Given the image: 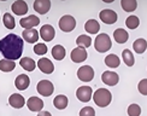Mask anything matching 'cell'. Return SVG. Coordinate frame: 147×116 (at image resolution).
<instances>
[{
    "mask_svg": "<svg viewBox=\"0 0 147 116\" xmlns=\"http://www.w3.org/2000/svg\"><path fill=\"white\" fill-rule=\"evenodd\" d=\"M121 5H122V9H123L125 12H133L138 7L136 0H122Z\"/></svg>",
    "mask_w": 147,
    "mask_h": 116,
    "instance_id": "obj_28",
    "label": "cell"
},
{
    "mask_svg": "<svg viewBox=\"0 0 147 116\" xmlns=\"http://www.w3.org/2000/svg\"><path fill=\"white\" fill-rule=\"evenodd\" d=\"M76 97L78 100L87 103L90 100V98H93V90L89 86H81L76 91Z\"/></svg>",
    "mask_w": 147,
    "mask_h": 116,
    "instance_id": "obj_7",
    "label": "cell"
},
{
    "mask_svg": "<svg viewBox=\"0 0 147 116\" xmlns=\"http://www.w3.org/2000/svg\"><path fill=\"white\" fill-rule=\"evenodd\" d=\"M125 26L129 29H136L140 26V20L136 16H129L125 20Z\"/></svg>",
    "mask_w": 147,
    "mask_h": 116,
    "instance_id": "obj_32",
    "label": "cell"
},
{
    "mask_svg": "<svg viewBox=\"0 0 147 116\" xmlns=\"http://www.w3.org/2000/svg\"><path fill=\"white\" fill-rule=\"evenodd\" d=\"M38 66L44 74H52L54 71V65L48 58H40L38 62Z\"/></svg>",
    "mask_w": 147,
    "mask_h": 116,
    "instance_id": "obj_16",
    "label": "cell"
},
{
    "mask_svg": "<svg viewBox=\"0 0 147 116\" xmlns=\"http://www.w3.org/2000/svg\"><path fill=\"white\" fill-rule=\"evenodd\" d=\"M101 81L105 85H107V86H116V85L118 83V81H119V76H118L117 73L107 70V71L102 73Z\"/></svg>",
    "mask_w": 147,
    "mask_h": 116,
    "instance_id": "obj_10",
    "label": "cell"
},
{
    "mask_svg": "<svg viewBox=\"0 0 147 116\" xmlns=\"http://www.w3.org/2000/svg\"><path fill=\"white\" fill-rule=\"evenodd\" d=\"M34 52L35 54H38V56H44V54L47 53V46L45 44H36L34 46Z\"/></svg>",
    "mask_w": 147,
    "mask_h": 116,
    "instance_id": "obj_34",
    "label": "cell"
},
{
    "mask_svg": "<svg viewBox=\"0 0 147 116\" xmlns=\"http://www.w3.org/2000/svg\"><path fill=\"white\" fill-rule=\"evenodd\" d=\"M36 90H38L39 94H41L42 97H50V96H52L53 91H54V86H53V83L51 81L41 80L38 83V87H36Z\"/></svg>",
    "mask_w": 147,
    "mask_h": 116,
    "instance_id": "obj_6",
    "label": "cell"
},
{
    "mask_svg": "<svg viewBox=\"0 0 147 116\" xmlns=\"http://www.w3.org/2000/svg\"><path fill=\"white\" fill-rule=\"evenodd\" d=\"M93 100L99 108H105L111 103L112 94L106 88H99L93 93Z\"/></svg>",
    "mask_w": 147,
    "mask_h": 116,
    "instance_id": "obj_2",
    "label": "cell"
},
{
    "mask_svg": "<svg viewBox=\"0 0 147 116\" xmlns=\"http://www.w3.org/2000/svg\"><path fill=\"white\" fill-rule=\"evenodd\" d=\"M80 116H95V110L92 107H84L80 111Z\"/></svg>",
    "mask_w": 147,
    "mask_h": 116,
    "instance_id": "obj_35",
    "label": "cell"
},
{
    "mask_svg": "<svg viewBox=\"0 0 147 116\" xmlns=\"http://www.w3.org/2000/svg\"><path fill=\"white\" fill-rule=\"evenodd\" d=\"M24 40L16 34H9L0 40V52L5 59H20L24 48Z\"/></svg>",
    "mask_w": 147,
    "mask_h": 116,
    "instance_id": "obj_1",
    "label": "cell"
},
{
    "mask_svg": "<svg viewBox=\"0 0 147 116\" xmlns=\"http://www.w3.org/2000/svg\"><path fill=\"white\" fill-rule=\"evenodd\" d=\"M29 85H30V79L28 75L26 74H21V75H18L16 77V80H15V86L20 90V91H24V90H27L29 87Z\"/></svg>",
    "mask_w": 147,
    "mask_h": 116,
    "instance_id": "obj_19",
    "label": "cell"
},
{
    "mask_svg": "<svg viewBox=\"0 0 147 116\" xmlns=\"http://www.w3.org/2000/svg\"><path fill=\"white\" fill-rule=\"evenodd\" d=\"M138 90L142 96H147V79H142V80L139 82Z\"/></svg>",
    "mask_w": 147,
    "mask_h": 116,
    "instance_id": "obj_36",
    "label": "cell"
},
{
    "mask_svg": "<svg viewBox=\"0 0 147 116\" xmlns=\"http://www.w3.org/2000/svg\"><path fill=\"white\" fill-rule=\"evenodd\" d=\"M27 105H28L30 111L40 113L42 110V108H44V102H42V99L39 98V97L33 96V97H30V98L28 99Z\"/></svg>",
    "mask_w": 147,
    "mask_h": 116,
    "instance_id": "obj_12",
    "label": "cell"
},
{
    "mask_svg": "<svg viewBox=\"0 0 147 116\" xmlns=\"http://www.w3.org/2000/svg\"><path fill=\"white\" fill-rule=\"evenodd\" d=\"M94 47L98 52L100 53H104L109 51L110 48L112 47V41L110 39V36L106 34V33H101L99 34L95 38V41H94Z\"/></svg>",
    "mask_w": 147,
    "mask_h": 116,
    "instance_id": "obj_3",
    "label": "cell"
},
{
    "mask_svg": "<svg viewBox=\"0 0 147 116\" xmlns=\"http://www.w3.org/2000/svg\"><path fill=\"white\" fill-rule=\"evenodd\" d=\"M34 10L40 15L47 14L51 9V1L50 0H35L34 1Z\"/></svg>",
    "mask_w": 147,
    "mask_h": 116,
    "instance_id": "obj_14",
    "label": "cell"
},
{
    "mask_svg": "<svg viewBox=\"0 0 147 116\" xmlns=\"http://www.w3.org/2000/svg\"><path fill=\"white\" fill-rule=\"evenodd\" d=\"M58 24H59V28H60L62 32L70 33L76 27V20L72 16H70V15H65V16H63L59 20Z\"/></svg>",
    "mask_w": 147,
    "mask_h": 116,
    "instance_id": "obj_4",
    "label": "cell"
},
{
    "mask_svg": "<svg viewBox=\"0 0 147 116\" xmlns=\"http://www.w3.org/2000/svg\"><path fill=\"white\" fill-rule=\"evenodd\" d=\"M11 10L13 11V14L17 16H23L28 12V5L24 0H17L12 4L11 6Z\"/></svg>",
    "mask_w": 147,
    "mask_h": 116,
    "instance_id": "obj_15",
    "label": "cell"
},
{
    "mask_svg": "<svg viewBox=\"0 0 147 116\" xmlns=\"http://www.w3.org/2000/svg\"><path fill=\"white\" fill-rule=\"evenodd\" d=\"M105 64L109 68H118L121 64V59L116 54H109V56L105 57Z\"/></svg>",
    "mask_w": 147,
    "mask_h": 116,
    "instance_id": "obj_26",
    "label": "cell"
},
{
    "mask_svg": "<svg viewBox=\"0 0 147 116\" xmlns=\"http://www.w3.org/2000/svg\"><path fill=\"white\" fill-rule=\"evenodd\" d=\"M113 39L118 42V44H125L129 39V34L125 29H122V28H117L113 32Z\"/></svg>",
    "mask_w": 147,
    "mask_h": 116,
    "instance_id": "obj_20",
    "label": "cell"
},
{
    "mask_svg": "<svg viewBox=\"0 0 147 116\" xmlns=\"http://www.w3.org/2000/svg\"><path fill=\"white\" fill-rule=\"evenodd\" d=\"M77 77L81 81L89 82V81L93 80V77H94V69L92 68L90 65H83V66H81V68H78Z\"/></svg>",
    "mask_w": 147,
    "mask_h": 116,
    "instance_id": "obj_5",
    "label": "cell"
},
{
    "mask_svg": "<svg viewBox=\"0 0 147 116\" xmlns=\"http://www.w3.org/2000/svg\"><path fill=\"white\" fill-rule=\"evenodd\" d=\"M65 54H66V51H65L64 46H62V45H56L54 47H52V57H53L54 59L62 60V59H64Z\"/></svg>",
    "mask_w": 147,
    "mask_h": 116,
    "instance_id": "obj_24",
    "label": "cell"
},
{
    "mask_svg": "<svg viewBox=\"0 0 147 116\" xmlns=\"http://www.w3.org/2000/svg\"><path fill=\"white\" fill-rule=\"evenodd\" d=\"M9 104L15 109H21L22 107H24V104H26V99H24L23 96L18 94V93H13V94L10 96Z\"/></svg>",
    "mask_w": 147,
    "mask_h": 116,
    "instance_id": "obj_17",
    "label": "cell"
},
{
    "mask_svg": "<svg viewBox=\"0 0 147 116\" xmlns=\"http://www.w3.org/2000/svg\"><path fill=\"white\" fill-rule=\"evenodd\" d=\"M141 114V108L139 104H130L128 107V115L129 116H140Z\"/></svg>",
    "mask_w": 147,
    "mask_h": 116,
    "instance_id": "obj_33",
    "label": "cell"
},
{
    "mask_svg": "<svg viewBox=\"0 0 147 116\" xmlns=\"http://www.w3.org/2000/svg\"><path fill=\"white\" fill-rule=\"evenodd\" d=\"M68 97L64 96V94H58L56 98L53 99V105L56 107L57 109H59V110H63V109H65L66 107H68Z\"/></svg>",
    "mask_w": 147,
    "mask_h": 116,
    "instance_id": "obj_22",
    "label": "cell"
},
{
    "mask_svg": "<svg viewBox=\"0 0 147 116\" xmlns=\"http://www.w3.org/2000/svg\"><path fill=\"white\" fill-rule=\"evenodd\" d=\"M133 48L136 53L141 54L147 50V41L145 39H136L133 44Z\"/></svg>",
    "mask_w": 147,
    "mask_h": 116,
    "instance_id": "obj_25",
    "label": "cell"
},
{
    "mask_svg": "<svg viewBox=\"0 0 147 116\" xmlns=\"http://www.w3.org/2000/svg\"><path fill=\"white\" fill-rule=\"evenodd\" d=\"M38 116H52L51 113H48V111H40L38 114Z\"/></svg>",
    "mask_w": 147,
    "mask_h": 116,
    "instance_id": "obj_37",
    "label": "cell"
},
{
    "mask_svg": "<svg viewBox=\"0 0 147 116\" xmlns=\"http://www.w3.org/2000/svg\"><path fill=\"white\" fill-rule=\"evenodd\" d=\"M16 68V63L10 59H1L0 60V70L4 73H10Z\"/></svg>",
    "mask_w": 147,
    "mask_h": 116,
    "instance_id": "obj_27",
    "label": "cell"
},
{
    "mask_svg": "<svg viewBox=\"0 0 147 116\" xmlns=\"http://www.w3.org/2000/svg\"><path fill=\"white\" fill-rule=\"evenodd\" d=\"M3 23H4V26L7 29H15V27H16L15 18H13V16H12L11 14H9V12H6V14L4 15Z\"/></svg>",
    "mask_w": 147,
    "mask_h": 116,
    "instance_id": "obj_30",
    "label": "cell"
},
{
    "mask_svg": "<svg viewBox=\"0 0 147 116\" xmlns=\"http://www.w3.org/2000/svg\"><path fill=\"white\" fill-rule=\"evenodd\" d=\"M122 58H123V62L125 63L127 66H133L134 63H135L134 54L130 50H123V52H122Z\"/></svg>",
    "mask_w": 147,
    "mask_h": 116,
    "instance_id": "obj_29",
    "label": "cell"
},
{
    "mask_svg": "<svg viewBox=\"0 0 147 116\" xmlns=\"http://www.w3.org/2000/svg\"><path fill=\"white\" fill-rule=\"evenodd\" d=\"M40 36L45 41H52L56 36V30L51 24H44L40 29Z\"/></svg>",
    "mask_w": 147,
    "mask_h": 116,
    "instance_id": "obj_11",
    "label": "cell"
},
{
    "mask_svg": "<svg viewBox=\"0 0 147 116\" xmlns=\"http://www.w3.org/2000/svg\"><path fill=\"white\" fill-rule=\"evenodd\" d=\"M99 17H100V21L105 24H113L117 22V14L113 10H110V9H105L100 11Z\"/></svg>",
    "mask_w": 147,
    "mask_h": 116,
    "instance_id": "obj_9",
    "label": "cell"
},
{
    "mask_svg": "<svg viewBox=\"0 0 147 116\" xmlns=\"http://www.w3.org/2000/svg\"><path fill=\"white\" fill-rule=\"evenodd\" d=\"M84 29L89 34H98V32L100 30V24L95 20H88L84 24Z\"/></svg>",
    "mask_w": 147,
    "mask_h": 116,
    "instance_id": "obj_21",
    "label": "cell"
},
{
    "mask_svg": "<svg viewBox=\"0 0 147 116\" xmlns=\"http://www.w3.org/2000/svg\"><path fill=\"white\" fill-rule=\"evenodd\" d=\"M20 24L22 26V28L24 29H33L34 27L39 26L40 24V20L34 15H30L28 17H24L20 21Z\"/></svg>",
    "mask_w": 147,
    "mask_h": 116,
    "instance_id": "obj_13",
    "label": "cell"
},
{
    "mask_svg": "<svg viewBox=\"0 0 147 116\" xmlns=\"http://www.w3.org/2000/svg\"><path fill=\"white\" fill-rule=\"evenodd\" d=\"M23 40L29 42V44H35L39 40V32L36 29H24Z\"/></svg>",
    "mask_w": 147,
    "mask_h": 116,
    "instance_id": "obj_18",
    "label": "cell"
},
{
    "mask_svg": "<svg viewBox=\"0 0 147 116\" xmlns=\"http://www.w3.org/2000/svg\"><path fill=\"white\" fill-rule=\"evenodd\" d=\"M20 64L21 66L27 70V71H34V69L36 68V63L33 58H29V57H24V58H21L20 60Z\"/></svg>",
    "mask_w": 147,
    "mask_h": 116,
    "instance_id": "obj_23",
    "label": "cell"
},
{
    "mask_svg": "<svg viewBox=\"0 0 147 116\" xmlns=\"http://www.w3.org/2000/svg\"><path fill=\"white\" fill-rule=\"evenodd\" d=\"M76 44L78 47H89L92 45V39L88 35H80L76 39Z\"/></svg>",
    "mask_w": 147,
    "mask_h": 116,
    "instance_id": "obj_31",
    "label": "cell"
},
{
    "mask_svg": "<svg viewBox=\"0 0 147 116\" xmlns=\"http://www.w3.org/2000/svg\"><path fill=\"white\" fill-rule=\"evenodd\" d=\"M88 54H87V51H86L84 47H76L74 48L70 53V58L74 63H81V62H84L87 59Z\"/></svg>",
    "mask_w": 147,
    "mask_h": 116,
    "instance_id": "obj_8",
    "label": "cell"
}]
</instances>
